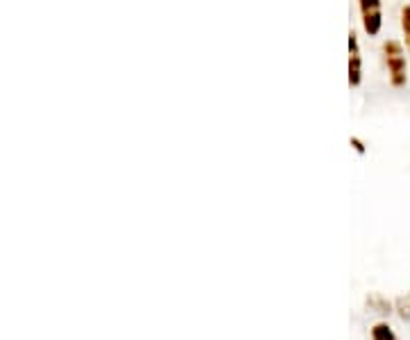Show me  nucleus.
<instances>
[{
  "label": "nucleus",
  "mask_w": 410,
  "mask_h": 340,
  "mask_svg": "<svg viewBox=\"0 0 410 340\" xmlns=\"http://www.w3.org/2000/svg\"><path fill=\"white\" fill-rule=\"evenodd\" d=\"M383 58L388 64V74H390V83L395 87H406L408 83V62L404 55V46L395 39L383 44Z\"/></svg>",
  "instance_id": "1"
},
{
  "label": "nucleus",
  "mask_w": 410,
  "mask_h": 340,
  "mask_svg": "<svg viewBox=\"0 0 410 340\" xmlns=\"http://www.w3.org/2000/svg\"><path fill=\"white\" fill-rule=\"evenodd\" d=\"M360 16H363V28L369 37H379L383 28V5L381 0H358Z\"/></svg>",
  "instance_id": "2"
},
{
  "label": "nucleus",
  "mask_w": 410,
  "mask_h": 340,
  "mask_svg": "<svg viewBox=\"0 0 410 340\" xmlns=\"http://www.w3.org/2000/svg\"><path fill=\"white\" fill-rule=\"evenodd\" d=\"M363 83V55H360V44L356 32H349V85L358 87Z\"/></svg>",
  "instance_id": "3"
},
{
  "label": "nucleus",
  "mask_w": 410,
  "mask_h": 340,
  "mask_svg": "<svg viewBox=\"0 0 410 340\" xmlns=\"http://www.w3.org/2000/svg\"><path fill=\"white\" fill-rule=\"evenodd\" d=\"M372 340H397V336L392 334V329L388 325H376L372 329Z\"/></svg>",
  "instance_id": "4"
},
{
  "label": "nucleus",
  "mask_w": 410,
  "mask_h": 340,
  "mask_svg": "<svg viewBox=\"0 0 410 340\" xmlns=\"http://www.w3.org/2000/svg\"><path fill=\"white\" fill-rule=\"evenodd\" d=\"M401 30H404L406 46L410 48V5H406L404 10H401Z\"/></svg>",
  "instance_id": "5"
},
{
  "label": "nucleus",
  "mask_w": 410,
  "mask_h": 340,
  "mask_svg": "<svg viewBox=\"0 0 410 340\" xmlns=\"http://www.w3.org/2000/svg\"><path fill=\"white\" fill-rule=\"evenodd\" d=\"M397 311L404 320H410V295H404L397 299Z\"/></svg>",
  "instance_id": "6"
},
{
  "label": "nucleus",
  "mask_w": 410,
  "mask_h": 340,
  "mask_svg": "<svg viewBox=\"0 0 410 340\" xmlns=\"http://www.w3.org/2000/svg\"><path fill=\"white\" fill-rule=\"evenodd\" d=\"M351 144H353V149H356L358 153H365V147L360 144V140H356V137H351Z\"/></svg>",
  "instance_id": "7"
}]
</instances>
